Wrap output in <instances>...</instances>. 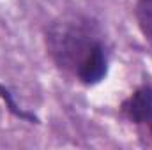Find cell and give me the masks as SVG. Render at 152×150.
Instances as JSON below:
<instances>
[{
	"instance_id": "1",
	"label": "cell",
	"mask_w": 152,
	"mask_h": 150,
	"mask_svg": "<svg viewBox=\"0 0 152 150\" xmlns=\"http://www.w3.org/2000/svg\"><path fill=\"white\" fill-rule=\"evenodd\" d=\"M96 44L92 41V30L80 21L58 23L50 34L51 53L60 66L78 67Z\"/></svg>"
},
{
	"instance_id": "5",
	"label": "cell",
	"mask_w": 152,
	"mask_h": 150,
	"mask_svg": "<svg viewBox=\"0 0 152 150\" xmlns=\"http://www.w3.org/2000/svg\"><path fill=\"white\" fill-rule=\"evenodd\" d=\"M0 97L5 101V104L9 106V111L12 113V115H16L18 118H25V120H28V122H37V118L34 117V115H30V113L23 111V110H20L18 106H16V103L12 101V97H11V94H9V90H5L2 85H0Z\"/></svg>"
},
{
	"instance_id": "4",
	"label": "cell",
	"mask_w": 152,
	"mask_h": 150,
	"mask_svg": "<svg viewBox=\"0 0 152 150\" xmlns=\"http://www.w3.org/2000/svg\"><path fill=\"white\" fill-rule=\"evenodd\" d=\"M138 21L147 37L152 39V0H142L138 5Z\"/></svg>"
},
{
	"instance_id": "6",
	"label": "cell",
	"mask_w": 152,
	"mask_h": 150,
	"mask_svg": "<svg viewBox=\"0 0 152 150\" xmlns=\"http://www.w3.org/2000/svg\"><path fill=\"white\" fill-rule=\"evenodd\" d=\"M151 129H152V117H151Z\"/></svg>"
},
{
	"instance_id": "3",
	"label": "cell",
	"mask_w": 152,
	"mask_h": 150,
	"mask_svg": "<svg viewBox=\"0 0 152 150\" xmlns=\"http://www.w3.org/2000/svg\"><path fill=\"white\" fill-rule=\"evenodd\" d=\"M126 111L127 117L142 124L145 120H151L152 117V88H140L131 95V99L126 103Z\"/></svg>"
},
{
	"instance_id": "2",
	"label": "cell",
	"mask_w": 152,
	"mask_h": 150,
	"mask_svg": "<svg viewBox=\"0 0 152 150\" xmlns=\"http://www.w3.org/2000/svg\"><path fill=\"white\" fill-rule=\"evenodd\" d=\"M104 74H106V55H104V48L97 42L83 58V62L78 66V76L83 83L94 85L99 83L104 78Z\"/></svg>"
}]
</instances>
